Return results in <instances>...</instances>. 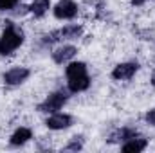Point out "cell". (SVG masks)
Listing matches in <instances>:
<instances>
[{
    "mask_svg": "<svg viewBox=\"0 0 155 153\" xmlns=\"http://www.w3.org/2000/svg\"><path fill=\"white\" fill-rule=\"evenodd\" d=\"M49 9H51V0H35V2L29 5V11H31L36 18H41Z\"/></svg>",
    "mask_w": 155,
    "mask_h": 153,
    "instance_id": "4fadbf2b",
    "label": "cell"
},
{
    "mask_svg": "<svg viewBox=\"0 0 155 153\" xmlns=\"http://www.w3.org/2000/svg\"><path fill=\"white\" fill-rule=\"evenodd\" d=\"M144 121H146L148 124L155 126V108H152V110H148V112H146V115H144Z\"/></svg>",
    "mask_w": 155,
    "mask_h": 153,
    "instance_id": "e0dca14e",
    "label": "cell"
},
{
    "mask_svg": "<svg viewBox=\"0 0 155 153\" xmlns=\"http://www.w3.org/2000/svg\"><path fill=\"white\" fill-rule=\"evenodd\" d=\"M18 2H20V0H0V13H4V11H11Z\"/></svg>",
    "mask_w": 155,
    "mask_h": 153,
    "instance_id": "2e32d148",
    "label": "cell"
},
{
    "mask_svg": "<svg viewBox=\"0 0 155 153\" xmlns=\"http://www.w3.org/2000/svg\"><path fill=\"white\" fill-rule=\"evenodd\" d=\"M31 139H33V132H31L29 128L20 126V128H16V130L13 132L9 142H11V146H24V144H25L27 141H31Z\"/></svg>",
    "mask_w": 155,
    "mask_h": 153,
    "instance_id": "ba28073f",
    "label": "cell"
},
{
    "mask_svg": "<svg viewBox=\"0 0 155 153\" xmlns=\"http://www.w3.org/2000/svg\"><path fill=\"white\" fill-rule=\"evenodd\" d=\"M83 148V137H72L71 139V142L65 146V150H72V151H78V150H81Z\"/></svg>",
    "mask_w": 155,
    "mask_h": 153,
    "instance_id": "9a60e30c",
    "label": "cell"
},
{
    "mask_svg": "<svg viewBox=\"0 0 155 153\" xmlns=\"http://www.w3.org/2000/svg\"><path fill=\"white\" fill-rule=\"evenodd\" d=\"M81 74H88V72H87V65H85L83 61H72V63H69L67 69H65V76H67V79L81 76Z\"/></svg>",
    "mask_w": 155,
    "mask_h": 153,
    "instance_id": "7c38bea8",
    "label": "cell"
},
{
    "mask_svg": "<svg viewBox=\"0 0 155 153\" xmlns=\"http://www.w3.org/2000/svg\"><path fill=\"white\" fill-rule=\"evenodd\" d=\"M58 34H60V38H63V40H78V38H81V34H83V27L78 25V24H71V25H65L63 29H60Z\"/></svg>",
    "mask_w": 155,
    "mask_h": 153,
    "instance_id": "8fae6325",
    "label": "cell"
},
{
    "mask_svg": "<svg viewBox=\"0 0 155 153\" xmlns=\"http://www.w3.org/2000/svg\"><path fill=\"white\" fill-rule=\"evenodd\" d=\"M76 52H78V49L74 45H61V47H58V49L52 50V60H54V63L63 65V63L71 61L76 56Z\"/></svg>",
    "mask_w": 155,
    "mask_h": 153,
    "instance_id": "52a82bcc",
    "label": "cell"
},
{
    "mask_svg": "<svg viewBox=\"0 0 155 153\" xmlns=\"http://www.w3.org/2000/svg\"><path fill=\"white\" fill-rule=\"evenodd\" d=\"M22 43L24 33L13 22H5V29L0 34V56H11Z\"/></svg>",
    "mask_w": 155,
    "mask_h": 153,
    "instance_id": "6da1fadb",
    "label": "cell"
},
{
    "mask_svg": "<svg viewBox=\"0 0 155 153\" xmlns=\"http://www.w3.org/2000/svg\"><path fill=\"white\" fill-rule=\"evenodd\" d=\"M152 83H153V86H155V74H153V77H152Z\"/></svg>",
    "mask_w": 155,
    "mask_h": 153,
    "instance_id": "d6986e66",
    "label": "cell"
},
{
    "mask_svg": "<svg viewBox=\"0 0 155 153\" xmlns=\"http://www.w3.org/2000/svg\"><path fill=\"white\" fill-rule=\"evenodd\" d=\"M71 124H72V117L69 114H60V112L51 114L47 117V121H45V126H47L49 130H54V132L67 130Z\"/></svg>",
    "mask_w": 155,
    "mask_h": 153,
    "instance_id": "277c9868",
    "label": "cell"
},
{
    "mask_svg": "<svg viewBox=\"0 0 155 153\" xmlns=\"http://www.w3.org/2000/svg\"><path fill=\"white\" fill-rule=\"evenodd\" d=\"M146 146H148V141H146V139L132 137V139H128V141L121 146V150L126 151V153H139V151H143V150H146Z\"/></svg>",
    "mask_w": 155,
    "mask_h": 153,
    "instance_id": "30bf717a",
    "label": "cell"
},
{
    "mask_svg": "<svg viewBox=\"0 0 155 153\" xmlns=\"http://www.w3.org/2000/svg\"><path fill=\"white\" fill-rule=\"evenodd\" d=\"M67 83H69V90H71V92H74V94L85 92V90L90 86V76H88V74H81V76L71 77Z\"/></svg>",
    "mask_w": 155,
    "mask_h": 153,
    "instance_id": "9c48e42d",
    "label": "cell"
},
{
    "mask_svg": "<svg viewBox=\"0 0 155 153\" xmlns=\"http://www.w3.org/2000/svg\"><path fill=\"white\" fill-rule=\"evenodd\" d=\"M29 76H31L29 69H25V67H13V69H9V70L4 74V83H5V85H11V86L22 85L24 81H27Z\"/></svg>",
    "mask_w": 155,
    "mask_h": 153,
    "instance_id": "8992f818",
    "label": "cell"
},
{
    "mask_svg": "<svg viewBox=\"0 0 155 153\" xmlns=\"http://www.w3.org/2000/svg\"><path fill=\"white\" fill-rule=\"evenodd\" d=\"M144 2H146V0H132L134 5H141V4H144Z\"/></svg>",
    "mask_w": 155,
    "mask_h": 153,
    "instance_id": "ac0fdd59",
    "label": "cell"
},
{
    "mask_svg": "<svg viewBox=\"0 0 155 153\" xmlns=\"http://www.w3.org/2000/svg\"><path fill=\"white\" fill-rule=\"evenodd\" d=\"M139 70V65L134 63V61H126V63H119L114 67L112 70V77L117 81H126V79H132V77L137 74Z\"/></svg>",
    "mask_w": 155,
    "mask_h": 153,
    "instance_id": "5b68a950",
    "label": "cell"
},
{
    "mask_svg": "<svg viewBox=\"0 0 155 153\" xmlns=\"http://www.w3.org/2000/svg\"><path fill=\"white\" fill-rule=\"evenodd\" d=\"M132 137H137V130H134V128H121L112 135V141H128Z\"/></svg>",
    "mask_w": 155,
    "mask_h": 153,
    "instance_id": "5bb4252c",
    "label": "cell"
},
{
    "mask_svg": "<svg viewBox=\"0 0 155 153\" xmlns=\"http://www.w3.org/2000/svg\"><path fill=\"white\" fill-rule=\"evenodd\" d=\"M65 103H67V92H63V90L51 92V94L38 105V112H43V114H54V112L61 110Z\"/></svg>",
    "mask_w": 155,
    "mask_h": 153,
    "instance_id": "7a4b0ae2",
    "label": "cell"
},
{
    "mask_svg": "<svg viewBox=\"0 0 155 153\" xmlns=\"http://www.w3.org/2000/svg\"><path fill=\"white\" fill-rule=\"evenodd\" d=\"M52 15L58 18V20H71L78 15V4L72 0H60L54 9H52Z\"/></svg>",
    "mask_w": 155,
    "mask_h": 153,
    "instance_id": "3957f363",
    "label": "cell"
}]
</instances>
